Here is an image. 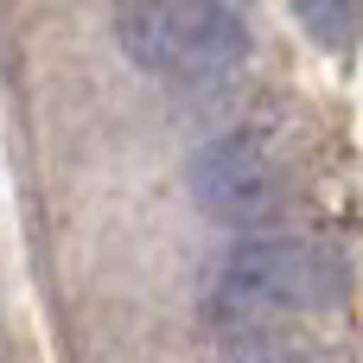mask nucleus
Masks as SVG:
<instances>
[{"mask_svg": "<svg viewBox=\"0 0 363 363\" xmlns=\"http://www.w3.org/2000/svg\"><path fill=\"white\" fill-rule=\"evenodd\" d=\"M115 38L128 64L166 77V83H217L249 57V26L236 6L217 0H179V6H121Z\"/></svg>", "mask_w": 363, "mask_h": 363, "instance_id": "2", "label": "nucleus"}, {"mask_svg": "<svg viewBox=\"0 0 363 363\" xmlns=\"http://www.w3.org/2000/svg\"><path fill=\"white\" fill-rule=\"evenodd\" d=\"M217 363H319L313 351H300V345H281V338H262V332H249V338H230Z\"/></svg>", "mask_w": 363, "mask_h": 363, "instance_id": "5", "label": "nucleus"}, {"mask_svg": "<svg viewBox=\"0 0 363 363\" xmlns=\"http://www.w3.org/2000/svg\"><path fill=\"white\" fill-rule=\"evenodd\" d=\"M185 179H191L198 211H204L211 223H223V230H262V223H274L281 204H287V185H281L274 160H268L249 134H217V140H204V147L191 153Z\"/></svg>", "mask_w": 363, "mask_h": 363, "instance_id": "3", "label": "nucleus"}, {"mask_svg": "<svg viewBox=\"0 0 363 363\" xmlns=\"http://www.w3.org/2000/svg\"><path fill=\"white\" fill-rule=\"evenodd\" d=\"M338 287H345V268L319 242L255 236L217 262L204 300H211V319H223V325H262V319H287V313H319L338 300Z\"/></svg>", "mask_w": 363, "mask_h": 363, "instance_id": "1", "label": "nucleus"}, {"mask_svg": "<svg viewBox=\"0 0 363 363\" xmlns=\"http://www.w3.org/2000/svg\"><path fill=\"white\" fill-rule=\"evenodd\" d=\"M300 26H306L325 51H338V45H351V38L363 32V6H351V0H345V6H332V0H306V6H300Z\"/></svg>", "mask_w": 363, "mask_h": 363, "instance_id": "4", "label": "nucleus"}]
</instances>
